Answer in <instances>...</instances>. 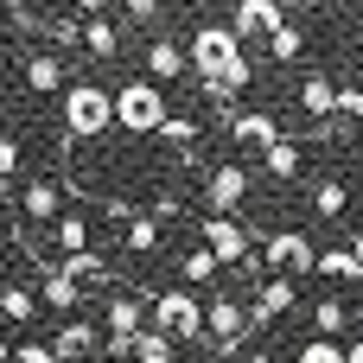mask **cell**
Here are the masks:
<instances>
[{
    "mask_svg": "<svg viewBox=\"0 0 363 363\" xmlns=\"http://www.w3.org/2000/svg\"><path fill=\"white\" fill-rule=\"evenodd\" d=\"M115 128V89H102V83H70L64 89V134L70 140H96V134H108Z\"/></svg>",
    "mask_w": 363,
    "mask_h": 363,
    "instance_id": "1",
    "label": "cell"
},
{
    "mask_svg": "<svg viewBox=\"0 0 363 363\" xmlns=\"http://www.w3.org/2000/svg\"><path fill=\"white\" fill-rule=\"evenodd\" d=\"M166 89L160 83H147V77H128L121 89H115V128H128V134H160L166 128Z\"/></svg>",
    "mask_w": 363,
    "mask_h": 363,
    "instance_id": "2",
    "label": "cell"
},
{
    "mask_svg": "<svg viewBox=\"0 0 363 363\" xmlns=\"http://www.w3.org/2000/svg\"><path fill=\"white\" fill-rule=\"evenodd\" d=\"M153 332H166L172 345H204V300L191 287L153 294Z\"/></svg>",
    "mask_w": 363,
    "mask_h": 363,
    "instance_id": "3",
    "label": "cell"
},
{
    "mask_svg": "<svg viewBox=\"0 0 363 363\" xmlns=\"http://www.w3.org/2000/svg\"><path fill=\"white\" fill-rule=\"evenodd\" d=\"M249 332H255V319H249V306H242L236 294H211V300H204V345H211L217 357H236Z\"/></svg>",
    "mask_w": 363,
    "mask_h": 363,
    "instance_id": "4",
    "label": "cell"
},
{
    "mask_svg": "<svg viewBox=\"0 0 363 363\" xmlns=\"http://www.w3.org/2000/svg\"><path fill=\"white\" fill-rule=\"evenodd\" d=\"M198 242H204L223 268H242V274L262 268V255L249 249V223H242V217H204V223H198Z\"/></svg>",
    "mask_w": 363,
    "mask_h": 363,
    "instance_id": "5",
    "label": "cell"
},
{
    "mask_svg": "<svg viewBox=\"0 0 363 363\" xmlns=\"http://www.w3.org/2000/svg\"><path fill=\"white\" fill-rule=\"evenodd\" d=\"M204 204H211V217H242V204H249V172H242V160H217V166L204 172Z\"/></svg>",
    "mask_w": 363,
    "mask_h": 363,
    "instance_id": "6",
    "label": "cell"
},
{
    "mask_svg": "<svg viewBox=\"0 0 363 363\" xmlns=\"http://www.w3.org/2000/svg\"><path fill=\"white\" fill-rule=\"evenodd\" d=\"M249 83H255V57H249V51H236V57H230L217 77H204L198 89H204V102H211V108L230 121V115H236V96H242Z\"/></svg>",
    "mask_w": 363,
    "mask_h": 363,
    "instance_id": "7",
    "label": "cell"
},
{
    "mask_svg": "<svg viewBox=\"0 0 363 363\" xmlns=\"http://www.w3.org/2000/svg\"><path fill=\"white\" fill-rule=\"evenodd\" d=\"M262 262H268V268H281V274L294 281V274H313V268H319V249H313V236H306V230H274V236L262 242Z\"/></svg>",
    "mask_w": 363,
    "mask_h": 363,
    "instance_id": "8",
    "label": "cell"
},
{
    "mask_svg": "<svg viewBox=\"0 0 363 363\" xmlns=\"http://www.w3.org/2000/svg\"><path fill=\"white\" fill-rule=\"evenodd\" d=\"M236 51H242V38H236L230 26H198V32H191V70H198V83L217 77Z\"/></svg>",
    "mask_w": 363,
    "mask_h": 363,
    "instance_id": "9",
    "label": "cell"
},
{
    "mask_svg": "<svg viewBox=\"0 0 363 363\" xmlns=\"http://www.w3.org/2000/svg\"><path fill=\"white\" fill-rule=\"evenodd\" d=\"M281 26H287L281 0H236V6H230V32H236L242 45H249V38H262V45H268Z\"/></svg>",
    "mask_w": 363,
    "mask_h": 363,
    "instance_id": "10",
    "label": "cell"
},
{
    "mask_svg": "<svg viewBox=\"0 0 363 363\" xmlns=\"http://www.w3.org/2000/svg\"><path fill=\"white\" fill-rule=\"evenodd\" d=\"M96 351H102V332L89 319H64L57 338H51V357L57 363H96Z\"/></svg>",
    "mask_w": 363,
    "mask_h": 363,
    "instance_id": "11",
    "label": "cell"
},
{
    "mask_svg": "<svg viewBox=\"0 0 363 363\" xmlns=\"http://www.w3.org/2000/svg\"><path fill=\"white\" fill-rule=\"evenodd\" d=\"M77 26H83V51H89V57H115V51H121V32L108 26L102 0H77Z\"/></svg>",
    "mask_w": 363,
    "mask_h": 363,
    "instance_id": "12",
    "label": "cell"
},
{
    "mask_svg": "<svg viewBox=\"0 0 363 363\" xmlns=\"http://www.w3.org/2000/svg\"><path fill=\"white\" fill-rule=\"evenodd\" d=\"M230 140H236V147H255V153H268V147L281 140V121H274L268 108H236V115H230Z\"/></svg>",
    "mask_w": 363,
    "mask_h": 363,
    "instance_id": "13",
    "label": "cell"
},
{
    "mask_svg": "<svg viewBox=\"0 0 363 363\" xmlns=\"http://www.w3.org/2000/svg\"><path fill=\"white\" fill-rule=\"evenodd\" d=\"M294 306H300V300H294V281H287V274H268V281L255 287V300H249V319H255V332H262V325H274V319L294 313Z\"/></svg>",
    "mask_w": 363,
    "mask_h": 363,
    "instance_id": "14",
    "label": "cell"
},
{
    "mask_svg": "<svg viewBox=\"0 0 363 363\" xmlns=\"http://www.w3.org/2000/svg\"><path fill=\"white\" fill-rule=\"evenodd\" d=\"M172 77H191V57L179 38H147V83H172Z\"/></svg>",
    "mask_w": 363,
    "mask_h": 363,
    "instance_id": "15",
    "label": "cell"
},
{
    "mask_svg": "<svg viewBox=\"0 0 363 363\" xmlns=\"http://www.w3.org/2000/svg\"><path fill=\"white\" fill-rule=\"evenodd\" d=\"M19 217H26V223H57V217H64V185H57V179H32V185L19 191Z\"/></svg>",
    "mask_w": 363,
    "mask_h": 363,
    "instance_id": "16",
    "label": "cell"
},
{
    "mask_svg": "<svg viewBox=\"0 0 363 363\" xmlns=\"http://www.w3.org/2000/svg\"><path fill=\"white\" fill-rule=\"evenodd\" d=\"M160 242H166V230H160V217H153V211H134V217L121 223V249H128V255H140V262H147V255H160Z\"/></svg>",
    "mask_w": 363,
    "mask_h": 363,
    "instance_id": "17",
    "label": "cell"
},
{
    "mask_svg": "<svg viewBox=\"0 0 363 363\" xmlns=\"http://www.w3.org/2000/svg\"><path fill=\"white\" fill-rule=\"evenodd\" d=\"M294 102H300L306 121H332V115H338V83H332V77H306Z\"/></svg>",
    "mask_w": 363,
    "mask_h": 363,
    "instance_id": "18",
    "label": "cell"
},
{
    "mask_svg": "<svg viewBox=\"0 0 363 363\" xmlns=\"http://www.w3.org/2000/svg\"><path fill=\"white\" fill-rule=\"evenodd\" d=\"M38 300L57 306V313H77V306H83V287H77L57 262H45V274H38Z\"/></svg>",
    "mask_w": 363,
    "mask_h": 363,
    "instance_id": "19",
    "label": "cell"
},
{
    "mask_svg": "<svg viewBox=\"0 0 363 363\" xmlns=\"http://www.w3.org/2000/svg\"><path fill=\"white\" fill-rule=\"evenodd\" d=\"M26 89H32V96L70 89V83H64V57H57V51H32V57H26Z\"/></svg>",
    "mask_w": 363,
    "mask_h": 363,
    "instance_id": "20",
    "label": "cell"
},
{
    "mask_svg": "<svg viewBox=\"0 0 363 363\" xmlns=\"http://www.w3.org/2000/svg\"><path fill=\"white\" fill-rule=\"evenodd\" d=\"M51 249H57V262H64V255H89V217H83V211H64V217L51 223Z\"/></svg>",
    "mask_w": 363,
    "mask_h": 363,
    "instance_id": "21",
    "label": "cell"
},
{
    "mask_svg": "<svg viewBox=\"0 0 363 363\" xmlns=\"http://www.w3.org/2000/svg\"><path fill=\"white\" fill-rule=\"evenodd\" d=\"M217 274H223V262H217V255H211V249H204V242H198V249H185V255H179V281H185V287H211V281H217Z\"/></svg>",
    "mask_w": 363,
    "mask_h": 363,
    "instance_id": "22",
    "label": "cell"
},
{
    "mask_svg": "<svg viewBox=\"0 0 363 363\" xmlns=\"http://www.w3.org/2000/svg\"><path fill=\"white\" fill-rule=\"evenodd\" d=\"M300 160H306V153H300V140H294V134H281V140L262 153V172H268V179H294V172H300Z\"/></svg>",
    "mask_w": 363,
    "mask_h": 363,
    "instance_id": "23",
    "label": "cell"
},
{
    "mask_svg": "<svg viewBox=\"0 0 363 363\" xmlns=\"http://www.w3.org/2000/svg\"><path fill=\"white\" fill-rule=\"evenodd\" d=\"M57 268H64V274H70V281H77L83 294H89V287H108V274H115V268H108L102 255H64Z\"/></svg>",
    "mask_w": 363,
    "mask_h": 363,
    "instance_id": "24",
    "label": "cell"
},
{
    "mask_svg": "<svg viewBox=\"0 0 363 363\" xmlns=\"http://www.w3.org/2000/svg\"><path fill=\"white\" fill-rule=\"evenodd\" d=\"M0 319H6V325H32V319H38V294L19 287V281L0 287Z\"/></svg>",
    "mask_w": 363,
    "mask_h": 363,
    "instance_id": "25",
    "label": "cell"
},
{
    "mask_svg": "<svg viewBox=\"0 0 363 363\" xmlns=\"http://www.w3.org/2000/svg\"><path fill=\"white\" fill-rule=\"evenodd\" d=\"M313 211H319V217H345V211H351V185H345V179H319V185H313Z\"/></svg>",
    "mask_w": 363,
    "mask_h": 363,
    "instance_id": "26",
    "label": "cell"
},
{
    "mask_svg": "<svg viewBox=\"0 0 363 363\" xmlns=\"http://www.w3.org/2000/svg\"><path fill=\"white\" fill-rule=\"evenodd\" d=\"M134 363H179V345H172L166 332H153V325H147V332L134 338Z\"/></svg>",
    "mask_w": 363,
    "mask_h": 363,
    "instance_id": "27",
    "label": "cell"
},
{
    "mask_svg": "<svg viewBox=\"0 0 363 363\" xmlns=\"http://www.w3.org/2000/svg\"><path fill=\"white\" fill-rule=\"evenodd\" d=\"M319 274H325V281H357L363 262L345 249V242H338V249H319Z\"/></svg>",
    "mask_w": 363,
    "mask_h": 363,
    "instance_id": "28",
    "label": "cell"
},
{
    "mask_svg": "<svg viewBox=\"0 0 363 363\" xmlns=\"http://www.w3.org/2000/svg\"><path fill=\"white\" fill-rule=\"evenodd\" d=\"M345 319H351V306H345V300H313V332H319V338H338V332H345Z\"/></svg>",
    "mask_w": 363,
    "mask_h": 363,
    "instance_id": "29",
    "label": "cell"
},
{
    "mask_svg": "<svg viewBox=\"0 0 363 363\" xmlns=\"http://www.w3.org/2000/svg\"><path fill=\"white\" fill-rule=\"evenodd\" d=\"M300 51H306V32H300V26H281V32L268 38V57H274V64H294Z\"/></svg>",
    "mask_w": 363,
    "mask_h": 363,
    "instance_id": "30",
    "label": "cell"
},
{
    "mask_svg": "<svg viewBox=\"0 0 363 363\" xmlns=\"http://www.w3.org/2000/svg\"><path fill=\"white\" fill-rule=\"evenodd\" d=\"M294 363H345V345H338V338H306V345L294 351Z\"/></svg>",
    "mask_w": 363,
    "mask_h": 363,
    "instance_id": "31",
    "label": "cell"
},
{
    "mask_svg": "<svg viewBox=\"0 0 363 363\" xmlns=\"http://www.w3.org/2000/svg\"><path fill=\"white\" fill-rule=\"evenodd\" d=\"M160 140H166V147H191V140H198V121H191V115H166Z\"/></svg>",
    "mask_w": 363,
    "mask_h": 363,
    "instance_id": "32",
    "label": "cell"
},
{
    "mask_svg": "<svg viewBox=\"0 0 363 363\" xmlns=\"http://www.w3.org/2000/svg\"><path fill=\"white\" fill-rule=\"evenodd\" d=\"M338 121H363V83H338Z\"/></svg>",
    "mask_w": 363,
    "mask_h": 363,
    "instance_id": "33",
    "label": "cell"
},
{
    "mask_svg": "<svg viewBox=\"0 0 363 363\" xmlns=\"http://www.w3.org/2000/svg\"><path fill=\"white\" fill-rule=\"evenodd\" d=\"M13 172H19V140H13V134H0V185H6Z\"/></svg>",
    "mask_w": 363,
    "mask_h": 363,
    "instance_id": "34",
    "label": "cell"
},
{
    "mask_svg": "<svg viewBox=\"0 0 363 363\" xmlns=\"http://www.w3.org/2000/svg\"><path fill=\"white\" fill-rule=\"evenodd\" d=\"M13 363H57V357H51V345H38V338H32V345H19V351H13Z\"/></svg>",
    "mask_w": 363,
    "mask_h": 363,
    "instance_id": "35",
    "label": "cell"
},
{
    "mask_svg": "<svg viewBox=\"0 0 363 363\" xmlns=\"http://www.w3.org/2000/svg\"><path fill=\"white\" fill-rule=\"evenodd\" d=\"M128 19H134V26H160V6H153V0H128Z\"/></svg>",
    "mask_w": 363,
    "mask_h": 363,
    "instance_id": "36",
    "label": "cell"
},
{
    "mask_svg": "<svg viewBox=\"0 0 363 363\" xmlns=\"http://www.w3.org/2000/svg\"><path fill=\"white\" fill-rule=\"evenodd\" d=\"M345 363H363V338H357V345H345Z\"/></svg>",
    "mask_w": 363,
    "mask_h": 363,
    "instance_id": "37",
    "label": "cell"
},
{
    "mask_svg": "<svg viewBox=\"0 0 363 363\" xmlns=\"http://www.w3.org/2000/svg\"><path fill=\"white\" fill-rule=\"evenodd\" d=\"M0 363H13V345H6V332H0Z\"/></svg>",
    "mask_w": 363,
    "mask_h": 363,
    "instance_id": "38",
    "label": "cell"
},
{
    "mask_svg": "<svg viewBox=\"0 0 363 363\" xmlns=\"http://www.w3.org/2000/svg\"><path fill=\"white\" fill-rule=\"evenodd\" d=\"M242 363H274V357H268V351H249V357H242Z\"/></svg>",
    "mask_w": 363,
    "mask_h": 363,
    "instance_id": "39",
    "label": "cell"
},
{
    "mask_svg": "<svg viewBox=\"0 0 363 363\" xmlns=\"http://www.w3.org/2000/svg\"><path fill=\"white\" fill-rule=\"evenodd\" d=\"M351 255H357V262H363V230H357V236H351Z\"/></svg>",
    "mask_w": 363,
    "mask_h": 363,
    "instance_id": "40",
    "label": "cell"
},
{
    "mask_svg": "<svg viewBox=\"0 0 363 363\" xmlns=\"http://www.w3.org/2000/svg\"><path fill=\"white\" fill-rule=\"evenodd\" d=\"M357 140H363V121H357Z\"/></svg>",
    "mask_w": 363,
    "mask_h": 363,
    "instance_id": "41",
    "label": "cell"
},
{
    "mask_svg": "<svg viewBox=\"0 0 363 363\" xmlns=\"http://www.w3.org/2000/svg\"><path fill=\"white\" fill-rule=\"evenodd\" d=\"M96 363H108V357H96Z\"/></svg>",
    "mask_w": 363,
    "mask_h": 363,
    "instance_id": "42",
    "label": "cell"
}]
</instances>
